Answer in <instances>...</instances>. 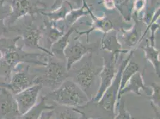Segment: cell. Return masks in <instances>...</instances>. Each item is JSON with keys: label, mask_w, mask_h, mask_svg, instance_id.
<instances>
[{"label": "cell", "mask_w": 160, "mask_h": 119, "mask_svg": "<svg viewBox=\"0 0 160 119\" xmlns=\"http://www.w3.org/2000/svg\"><path fill=\"white\" fill-rule=\"evenodd\" d=\"M73 65L72 70L69 72L73 73L74 82L86 93L90 100L92 99L90 91L96 78L99 76L102 67L97 66L94 63L92 53L86 55L82 59ZM71 67V68H72Z\"/></svg>", "instance_id": "3957f363"}, {"label": "cell", "mask_w": 160, "mask_h": 119, "mask_svg": "<svg viewBox=\"0 0 160 119\" xmlns=\"http://www.w3.org/2000/svg\"><path fill=\"white\" fill-rule=\"evenodd\" d=\"M54 119H86L84 112L75 107L60 106L54 104Z\"/></svg>", "instance_id": "9a60e30c"}, {"label": "cell", "mask_w": 160, "mask_h": 119, "mask_svg": "<svg viewBox=\"0 0 160 119\" xmlns=\"http://www.w3.org/2000/svg\"><path fill=\"white\" fill-rule=\"evenodd\" d=\"M125 102V99L122 96L121 97L120 100L117 101L115 107H117L118 112L114 119H132L130 114L126 108Z\"/></svg>", "instance_id": "7402d4cb"}, {"label": "cell", "mask_w": 160, "mask_h": 119, "mask_svg": "<svg viewBox=\"0 0 160 119\" xmlns=\"http://www.w3.org/2000/svg\"><path fill=\"white\" fill-rule=\"evenodd\" d=\"M140 90L145 91L147 94H149L150 93H151L149 88L145 85L142 73H140L139 72H138L131 77V78L127 82V85L118 93L117 101L120 100L121 97L124 94L130 92L134 93L138 95H141Z\"/></svg>", "instance_id": "7c38bea8"}, {"label": "cell", "mask_w": 160, "mask_h": 119, "mask_svg": "<svg viewBox=\"0 0 160 119\" xmlns=\"http://www.w3.org/2000/svg\"><path fill=\"white\" fill-rule=\"evenodd\" d=\"M47 100L51 99L55 104L71 107L84 106L90 100L76 83L66 80L59 87L45 95Z\"/></svg>", "instance_id": "7a4b0ae2"}, {"label": "cell", "mask_w": 160, "mask_h": 119, "mask_svg": "<svg viewBox=\"0 0 160 119\" xmlns=\"http://www.w3.org/2000/svg\"><path fill=\"white\" fill-rule=\"evenodd\" d=\"M53 116V110H46L42 112L39 119H52Z\"/></svg>", "instance_id": "cb8c5ba5"}, {"label": "cell", "mask_w": 160, "mask_h": 119, "mask_svg": "<svg viewBox=\"0 0 160 119\" xmlns=\"http://www.w3.org/2000/svg\"><path fill=\"white\" fill-rule=\"evenodd\" d=\"M134 50L130 51V54L126 59L124 60L117 72L111 85L106 90L100 100L96 103L99 110L106 114L108 119H114L115 117V108L117 102V97L120 89V83L121 79L122 72L128 62L132 59Z\"/></svg>", "instance_id": "277c9868"}, {"label": "cell", "mask_w": 160, "mask_h": 119, "mask_svg": "<svg viewBox=\"0 0 160 119\" xmlns=\"http://www.w3.org/2000/svg\"><path fill=\"white\" fill-rule=\"evenodd\" d=\"M3 2L2 0H0V38H1V35H5L8 31L6 21L11 12L10 9L5 8Z\"/></svg>", "instance_id": "44dd1931"}, {"label": "cell", "mask_w": 160, "mask_h": 119, "mask_svg": "<svg viewBox=\"0 0 160 119\" xmlns=\"http://www.w3.org/2000/svg\"><path fill=\"white\" fill-rule=\"evenodd\" d=\"M20 64L17 66L8 82H0V88H6L15 95L35 85L37 74L30 72V66L28 64Z\"/></svg>", "instance_id": "52a82bcc"}, {"label": "cell", "mask_w": 160, "mask_h": 119, "mask_svg": "<svg viewBox=\"0 0 160 119\" xmlns=\"http://www.w3.org/2000/svg\"><path fill=\"white\" fill-rule=\"evenodd\" d=\"M86 119H89V118H87V117H86Z\"/></svg>", "instance_id": "484cf974"}, {"label": "cell", "mask_w": 160, "mask_h": 119, "mask_svg": "<svg viewBox=\"0 0 160 119\" xmlns=\"http://www.w3.org/2000/svg\"><path fill=\"white\" fill-rule=\"evenodd\" d=\"M0 89H1V88H0Z\"/></svg>", "instance_id": "4316f807"}, {"label": "cell", "mask_w": 160, "mask_h": 119, "mask_svg": "<svg viewBox=\"0 0 160 119\" xmlns=\"http://www.w3.org/2000/svg\"><path fill=\"white\" fill-rule=\"evenodd\" d=\"M100 45L99 42H95L90 45L84 44L78 40H76L73 44L69 43L64 50L67 70L69 72L75 63L82 59L86 55L96 51Z\"/></svg>", "instance_id": "9c48e42d"}, {"label": "cell", "mask_w": 160, "mask_h": 119, "mask_svg": "<svg viewBox=\"0 0 160 119\" xmlns=\"http://www.w3.org/2000/svg\"><path fill=\"white\" fill-rule=\"evenodd\" d=\"M42 88V86L41 84H35L14 95L22 115L28 112L36 104Z\"/></svg>", "instance_id": "8fae6325"}, {"label": "cell", "mask_w": 160, "mask_h": 119, "mask_svg": "<svg viewBox=\"0 0 160 119\" xmlns=\"http://www.w3.org/2000/svg\"><path fill=\"white\" fill-rule=\"evenodd\" d=\"M121 31L122 32V40L127 46L132 50H134V48L142 41V29L137 22L131 30L127 31L121 29Z\"/></svg>", "instance_id": "2e32d148"}, {"label": "cell", "mask_w": 160, "mask_h": 119, "mask_svg": "<svg viewBox=\"0 0 160 119\" xmlns=\"http://www.w3.org/2000/svg\"><path fill=\"white\" fill-rule=\"evenodd\" d=\"M132 119H135V118H133H133H132Z\"/></svg>", "instance_id": "d4e9b609"}, {"label": "cell", "mask_w": 160, "mask_h": 119, "mask_svg": "<svg viewBox=\"0 0 160 119\" xmlns=\"http://www.w3.org/2000/svg\"><path fill=\"white\" fill-rule=\"evenodd\" d=\"M22 115L14 95L6 88L0 89V119H22Z\"/></svg>", "instance_id": "30bf717a"}, {"label": "cell", "mask_w": 160, "mask_h": 119, "mask_svg": "<svg viewBox=\"0 0 160 119\" xmlns=\"http://www.w3.org/2000/svg\"><path fill=\"white\" fill-rule=\"evenodd\" d=\"M54 57L50 56L47 65L42 73L37 77L35 84H41L53 91L57 89L69 77L66 63L54 61Z\"/></svg>", "instance_id": "8992f818"}, {"label": "cell", "mask_w": 160, "mask_h": 119, "mask_svg": "<svg viewBox=\"0 0 160 119\" xmlns=\"http://www.w3.org/2000/svg\"><path fill=\"white\" fill-rule=\"evenodd\" d=\"M8 31L16 32L18 36H20L23 42V47L38 50L54 57L50 51L46 48L40 46L39 44L44 32V25L40 26L36 25L33 20L27 19L18 26L10 27Z\"/></svg>", "instance_id": "5b68a950"}, {"label": "cell", "mask_w": 160, "mask_h": 119, "mask_svg": "<svg viewBox=\"0 0 160 119\" xmlns=\"http://www.w3.org/2000/svg\"><path fill=\"white\" fill-rule=\"evenodd\" d=\"M79 26H72L69 27V29L66 31L63 35L52 45L50 49V51L53 55L54 57H56V59L61 60H65L66 61L64 54V50L69 43V37L72 33L77 30V28Z\"/></svg>", "instance_id": "5bb4252c"}, {"label": "cell", "mask_w": 160, "mask_h": 119, "mask_svg": "<svg viewBox=\"0 0 160 119\" xmlns=\"http://www.w3.org/2000/svg\"><path fill=\"white\" fill-rule=\"evenodd\" d=\"M20 36L0 38V77L7 83L16 68L20 64H33L40 66L47 65L50 55L46 53H29L18 46Z\"/></svg>", "instance_id": "6da1fadb"}, {"label": "cell", "mask_w": 160, "mask_h": 119, "mask_svg": "<svg viewBox=\"0 0 160 119\" xmlns=\"http://www.w3.org/2000/svg\"><path fill=\"white\" fill-rule=\"evenodd\" d=\"M54 104H48L45 96H41L40 102L35 104L28 112L22 115V119H39L42 112L46 110H52Z\"/></svg>", "instance_id": "ac0fdd59"}, {"label": "cell", "mask_w": 160, "mask_h": 119, "mask_svg": "<svg viewBox=\"0 0 160 119\" xmlns=\"http://www.w3.org/2000/svg\"><path fill=\"white\" fill-rule=\"evenodd\" d=\"M151 86L152 91H151V94L148 95V97L151 100V104L152 107L160 108V83H152Z\"/></svg>", "instance_id": "603a6c76"}, {"label": "cell", "mask_w": 160, "mask_h": 119, "mask_svg": "<svg viewBox=\"0 0 160 119\" xmlns=\"http://www.w3.org/2000/svg\"><path fill=\"white\" fill-rule=\"evenodd\" d=\"M44 32L47 36V50L50 49L54 42L62 37L65 33V30L56 26L48 20H44Z\"/></svg>", "instance_id": "e0dca14e"}, {"label": "cell", "mask_w": 160, "mask_h": 119, "mask_svg": "<svg viewBox=\"0 0 160 119\" xmlns=\"http://www.w3.org/2000/svg\"><path fill=\"white\" fill-rule=\"evenodd\" d=\"M100 45L103 50L115 53L118 55L122 53L126 54L130 51L122 49V46L117 38V33L115 30L104 33L100 41Z\"/></svg>", "instance_id": "4fadbf2b"}, {"label": "cell", "mask_w": 160, "mask_h": 119, "mask_svg": "<svg viewBox=\"0 0 160 119\" xmlns=\"http://www.w3.org/2000/svg\"><path fill=\"white\" fill-rule=\"evenodd\" d=\"M140 48H142L145 53V59L152 64L155 73L160 78V50L155 49L154 46L151 45L148 40H146V45L141 46Z\"/></svg>", "instance_id": "d6986e66"}, {"label": "cell", "mask_w": 160, "mask_h": 119, "mask_svg": "<svg viewBox=\"0 0 160 119\" xmlns=\"http://www.w3.org/2000/svg\"><path fill=\"white\" fill-rule=\"evenodd\" d=\"M131 60L128 62L127 65L124 67L122 72L120 89L118 93L127 85V82L134 74L139 71V66L138 64L134 62Z\"/></svg>", "instance_id": "ffe728a7"}, {"label": "cell", "mask_w": 160, "mask_h": 119, "mask_svg": "<svg viewBox=\"0 0 160 119\" xmlns=\"http://www.w3.org/2000/svg\"><path fill=\"white\" fill-rule=\"evenodd\" d=\"M120 55L115 53L107 52L103 58V66L99 76L100 78V86L95 96L90 101L98 102L103 93L110 86L116 75V64Z\"/></svg>", "instance_id": "ba28073f"}]
</instances>
